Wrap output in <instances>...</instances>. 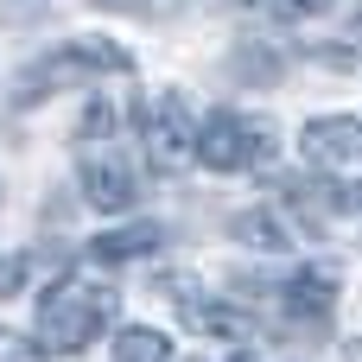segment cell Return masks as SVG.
Instances as JSON below:
<instances>
[{
    "label": "cell",
    "mask_w": 362,
    "mask_h": 362,
    "mask_svg": "<svg viewBox=\"0 0 362 362\" xmlns=\"http://www.w3.org/2000/svg\"><path fill=\"white\" fill-rule=\"evenodd\" d=\"M229 235H235L242 248H255V255H286V242H293L274 210H242V216L229 223Z\"/></svg>",
    "instance_id": "9"
},
{
    "label": "cell",
    "mask_w": 362,
    "mask_h": 362,
    "mask_svg": "<svg viewBox=\"0 0 362 362\" xmlns=\"http://www.w3.org/2000/svg\"><path fill=\"white\" fill-rule=\"evenodd\" d=\"M115 286H102V280H57L45 299H38V325H32V337H38V350L45 356H76V350H89L108 325H115Z\"/></svg>",
    "instance_id": "1"
},
{
    "label": "cell",
    "mask_w": 362,
    "mask_h": 362,
    "mask_svg": "<svg viewBox=\"0 0 362 362\" xmlns=\"http://www.w3.org/2000/svg\"><path fill=\"white\" fill-rule=\"evenodd\" d=\"M159 242H165L159 223H127V229L95 235V242H89V261H102V267H115V261H140V255H153Z\"/></svg>",
    "instance_id": "8"
},
{
    "label": "cell",
    "mask_w": 362,
    "mask_h": 362,
    "mask_svg": "<svg viewBox=\"0 0 362 362\" xmlns=\"http://www.w3.org/2000/svg\"><path fill=\"white\" fill-rule=\"evenodd\" d=\"M337 286H344V280H337V267H299V274L286 280V293H280V299H286V312H293V318L325 325V318L337 312Z\"/></svg>",
    "instance_id": "6"
},
{
    "label": "cell",
    "mask_w": 362,
    "mask_h": 362,
    "mask_svg": "<svg viewBox=\"0 0 362 362\" xmlns=\"http://www.w3.org/2000/svg\"><path fill=\"white\" fill-rule=\"evenodd\" d=\"M32 274V255H0V299H13Z\"/></svg>",
    "instance_id": "14"
},
{
    "label": "cell",
    "mask_w": 362,
    "mask_h": 362,
    "mask_svg": "<svg viewBox=\"0 0 362 362\" xmlns=\"http://www.w3.org/2000/svg\"><path fill=\"white\" fill-rule=\"evenodd\" d=\"M0 362H25V344H19V337H6V331H0Z\"/></svg>",
    "instance_id": "17"
},
{
    "label": "cell",
    "mask_w": 362,
    "mask_h": 362,
    "mask_svg": "<svg viewBox=\"0 0 362 362\" xmlns=\"http://www.w3.org/2000/svg\"><path fill=\"white\" fill-rule=\"evenodd\" d=\"M344 356H350V362H362V344H350V350H344Z\"/></svg>",
    "instance_id": "18"
},
{
    "label": "cell",
    "mask_w": 362,
    "mask_h": 362,
    "mask_svg": "<svg viewBox=\"0 0 362 362\" xmlns=\"http://www.w3.org/2000/svg\"><path fill=\"white\" fill-rule=\"evenodd\" d=\"M121 127V102H108V95H95L89 108H83V121H76V140H108Z\"/></svg>",
    "instance_id": "12"
},
{
    "label": "cell",
    "mask_w": 362,
    "mask_h": 362,
    "mask_svg": "<svg viewBox=\"0 0 362 362\" xmlns=\"http://www.w3.org/2000/svg\"><path fill=\"white\" fill-rule=\"evenodd\" d=\"M267 127L255 121V115H235V108H216V115H204L197 121V159L210 165V172H255L261 159H267Z\"/></svg>",
    "instance_id": "3"
},
{
    "label": "cell",
    "mask_w": 362,
    "mask_h": 362,
    "mask_svg": "<svg viewBox=\"0 0 362 362\" xmlns=\"http://www.w3.org/2000/svg\"><path fill=\"white\" fill-rule=\"evenodd\" d=\"M102 6H121V13H165L172 0H102Z\"/></svg>",
    "instance_id": "16"
},
{
    "label": "cell",
    "mask_w": 362,
    "mask_h": 362,
    "mask_svg": "<svg viewBox=\"0 0 362 362\" xmlns=\"http://www.w3.org/2000/svg\"><path fill=\"white\" fill-rule=\"evenodd\" d=\"M95 64L83 57V45H64V51H51V57H38V64H25V76H19V89H13V102L19 108H32V102H45V95H57V89H70V83H83Z\"/></svg>",
    "instance_id": "5"
},
{
    "label": "cell",
    "mask_w": 362,
    "mask_h": 362,
    "mask_svg": "<svg viewBox=\"0 0 362 362\" xmlns=\"http://www.w3.org/2000/svg\"><path fill=\"white\" fill-rule=\"evenodd\" d=\"M140 146H146L153 172H185V159H197V121L178 89H159L140 108Z\"/></svg>",
    "instance_id": "2"
},
{
    "label": "cell",
    "mask_w": 362,
    "mask_h": 362,
    "mask_svg": "<svg viewBox=\"0 0 362 362\" xmlns=\"http://www.w3.org/2000/svg\"><path fill=\"white\" fill-rule=\"evenodd\" d=\"M115 362H172V344L159 331H146V325H127L115 337Z\"/></svg>",
    "instance_id": "10"
},
{
    "label": "cell",
    "mask_w": 362,
    "mask_h": 362,
    "mask_svg": "<svg viewBox=\"0 0 362 362\" xmlns=\"http://www.w3.org/2000/svg\"><path fill=\"white\" fill-rule=\"evenodd\" d=\"M76 178H83V197H89L95 210H127V204H134V191H140V185H134V172H127L121 159H83V172H76Z\"/></svg>",
    "instance_id": "7"
},
{
    "label": "cell",
    "mask_w": 362,
    "mask_h": 362,
    "mask_svg": "<svg viewBox=\"0 0 362 362\" xmlns=\"http://www.w3.org/2000/svg\"><path fill=\"white\" fill-rule=\"evenodd\" d=\"M210 6H248V0H210Z\"/></svg>",
    "instance_id": "19"
},
{
    "label": "cell",
    "mask_w": 362,
    "mask_h": 362,
    "mask_svg": "<svg viewBox=\"0 0 362 362\" xmlns=\"http://www.w3.org/2000/svg\"><path fill=\"white\" fill-rule=\"evenodd\" d=\"M337 0H274V13L280 19H318V13H331Z\"/></svg>",
    "instance_id": "15"
},
{
    "label": "cell",
    "mask_w": 362,
    "mask_h": 362,
    "mask_svg": "<svg viewBox=\"0 0 362 362\" xmlns=\"http://www.w3.org/2000/svg\"><path fill=\"white\" fill-rule=\"evenodd\" d=\"M235 76H242L248 89H267V83L280 76V57L261 51V45H242V51H235Z\"/></svg>",
    "instance_id": "11"
},
{
    "label": "cell",
    "mask_w": 362,
    "mask_h": 362,
    "mask_svg": "<svg viewBox=\"0 0 362 362\" xmlns=\"http://www.w3.org/2000/svg\"><path fill=\"white\" fill-rule=\"evenodd\" d=\"M299 153H305L312 165H325V172L356 165V159H362V121H356V115H325V121H305Z\"/></svg>",
    "instance_id": "4"
},
{
    "label": "cell",
    "mask_w": 362,
    "mask_h": 362,
    "mask_svg": "<svg viewBox=\"0 0 362 362\" xmlns=\"http://www.w3.org/2000/svg\"><path fill=\"white\" fill-rule=\"evenodd\" d=\"M191 318H197V331H216V337H242V331H248L242 312H229V305H204V299H191Z\"/></svg>",
    "instance_id": "13"
}]
</instances>
